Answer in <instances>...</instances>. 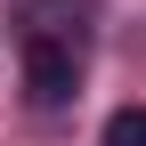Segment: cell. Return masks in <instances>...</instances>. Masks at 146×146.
<instances>
[{"label":"cell","mask_w":146,"mask_h":146,"mask_svg":"<svg viewBox=\"0 0 146 146\" xmlns=\"http://www.w3.org/2000/svg\"><path fill=\"white\" fill-rule=\"evenodd\" d=\"M25 89H33V106H65L81 89V49L57 41V33H33L25 41Z\"/></svg>","instance_id":"cell-1"},{"label":"cell","mask_w":146,"mask_h":146,"mask_svg":"<svg viewBox=\"0 0 146 146\" xmlns=\"http://www.w3.org/2000/svg\"><path fill=\"white\" fill-rule=\"evenodd\" d=\"M106 146H146V106H122V114H106Z\"/></svg>","instance_id":"cell-2"}]
</instances>
